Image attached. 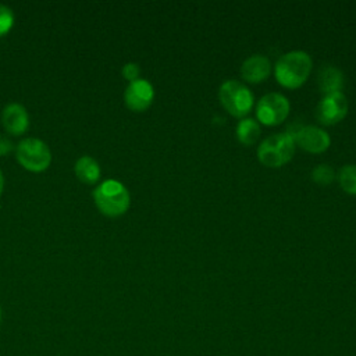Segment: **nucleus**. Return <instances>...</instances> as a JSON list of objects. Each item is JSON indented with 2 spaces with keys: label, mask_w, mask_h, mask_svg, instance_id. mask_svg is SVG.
<instances>
[{
  "label": "nucleus",
  "mask_w": 356,
  "mask_h": 356,
  "mask_svg": "<svg viewBox=\"0 0 356 356\" xmlns=\"http://www.w3.org/2000/svg\"><path fill=\"white\" fill-rule=\"evenodd\" d=\"M312 58L303 50H291L282 54L274 67V75L280 85L288 89L302 86L310 75Z\"/></svg>",
  "instance_id": "1"
},
{
  "label": "nucleus",
  "mask_w": 356,
  "mask_h": 356,
  "mask_svg": "<svg viewBox=\"0 0 356 356\" xmlns=\"http://www.w3.org/2000/svg\"><path fill=\"white\" fill-rule=\"evenodd\" d=\"M93 200L102 214L107 217L122 216L131 203L128 189L115 179L100 182L93 191Z\"/></svg>",
  "instance_id": "2"
},
{
  "label": "nucleus",
  "mask_w": 356,
  "mask_h": 356,
  "mask_svg": "<svg viewBox=\"0 0 356 356\" xmlns=\"http://www.w3.org/2000/svg\"><path fill=\"white\" fill-rule=\"evenodd\" d=\"M295 153V140L289 132H280L261 140L257 147V159L266 167H281Z\"/></svg>",
  "instance_id": "3"
},
{
  "label": "nucleus",
  "mask_w": 356,
  "mask_h": 356,
  "mask_svg": "<svg viewBox=\"0 0 356 356\" xmlns=\"http://www.w3.org/2000/svg\"><path fill=\"white\" fill-rule=\"evenodd\" d=\"M218 99L222 107L234 117H245L253 106V93L239 81L228 79L218 89Z\"/></svg>",
  "instance_id": "4"
},
{
  "label": "nucleus",
  "mask_w": 356,
  "mask_h": 356,
  "mask_svg": "<svg viewBox=\"0 0 356 356\" xmlns=\"http://www.w3.org/2000/svg\"><path fill=\"white\" fill-rule=\"evenodd\" d=\"M18 163L28 171H44L51 163V152L49 146L38 138H25L18 142L15 149Z\"/></svg>",
  "instance_id": "5"
},
{
  "label": "nucleus",
  "mask_w": 356,
  "mask_h": 356,
  "mask_svg": "<svg viewBox=\"0 0 356 356\" xmlns=\"http://www.w3.org/2000/svg\"><path fill=\"white\" fill-rule=\"evenodd\" d=\"M289 102L288 99L277 92L267 93L261 96L256 107L257 120L264 125H278L289 114Z\"/></svg>",
  "instance_id": "6"
},
{
  "label": "nucleus",
  "mask_w": 356,
  "mask_h": 356,
  "mask_svg": "<svg viewBox=\"0 0 356 356\" xmlns=\"http://www.w3.org/2000/svg\"><path fill=\"white\" fill-rule=\"evenodd\" d=\"M348 100L342 92L325 95L316 107V118L324 125L339 122L348 113Z\"/></svg>",
  "instance_id": "7"
},
{
  "label": "nucleus",
  "mask_w": 356,
  "mask_h": 356,
  "mask_svg": "<svg viewBox=\"0 0 356 356\" xmlns=\"http://www.w3.org/2000/svg\"><path fill=\"white\" fill-rule=\"evenodd\" d=\"M154 97L153 85L142 78H138L128 83L124 92V102L127 107L132 111L146 110Z\"/></svg>",
  "instance_id": "8"
},
{
  "label": "nucleus",
  "mask_w": 356,
  "mask_h": 356,
  "mask_svg": "<svg viewBox=\"0 0 356 356\" xmlns=\"http://www.w3.org/2000/svg\"><path fill=\"white\" fill-rule=\"evenodd\" d=\"M291 135L293 136L295 143H298L303 150L309 153H321L327 150L331 143L330 135L324 129L314 125L300 127Z\"/></svg>",
  "instance_id": "9"
},
{
  "label": "nucleus",
  "mask_w": 356,
  "mask_h": 356,
  "mask_svg": "<svg viewBox=\"0 0 356 356\" xmlns=\"http://www.w3.org/2000/svg\"><path fill=\"white\" fill-rule=\"evenodd\" d=\"M1 124L8 134H24L29 125V115L26 108L19 103H8L1 111Z\"/></svg>",
  "instance_id": "10"
},
{
  "label": "nucleus",
  "mask_w": 356,
  "mask_h": 356,
  "mask_svg": "<svg viewBox=\"0 0 356 356\" xmlns=\"http://www.w3.org/2000/svg\"><path fill=\"white\" fill-rule=\"evenodd\" d=\"M271 74V63L266 56L253 54L248 57L241 65V75L246 82L259 83Z\"/></svg>",
  "instance_id": "11"
},
{
  "label": "nucleus",
  "mask_w": 356,
  "mask_h": 356,
  "mask_svg": "<svg viewBox=\"0 0 356 356\" xmlns=\"http://www.w3.org/2000/svg\"><path fill=\"white\" fill-rule=\"evenodd\" d=\"M345 83L343 72L334 65H324L317 74V85L321 93L331 95L341 92Z\"/></svg>",
  "instance_id": "12"
},
{
  "label": "nucleus",
  "mask_w": 356,
  "mask_h": 356,
  "mask_svg": "<svg viewBox=\"0 0 356 356\" xmlns=\"http://www.w3.org/2000/svg\"><path fill=\"white\" fill-rule=\"evenodd\" d=\"M75 175L78 177L79 181L85 184H95L100 178V165L99 163L90 157V156H81L74 165Z\"/></svg>",
  "instance_id": "13"
},
{
  "label": "nucleus",
  "mask_w": 356,
  "mask_h": 356,
  "mask_svg": "<svg viewBox=\"0 0 356 356\" xmlns=\"http://www.w3.org/2000/svg\"><path fill=\"white\" fill-rule=\"evenodd\" d=\"M236 138L241 143L253 145L260 136V125L253 118H243L236 125Z\"/></svg>",
  "instance_id": "14"
},
{
  "label": "nucleus",
  "mask_w": 356,
  "mask_h": 356,
  "mask_svg": "<svg viewBox=\"0 0 356 356\" xmlns=\"http://www.w3.org/2000/svg\"><path fill=\"white\" fill-rule=\"evenodd\" d=\"M341 188L350 195H356V164H346L338 172Z\"/></svg>",
  "instance_id": "15"
},
{
  "label": "nucleus",
  "mask_w": 356,
  "mask_h": 356,
  "mask_svg": "<svg viewBox=\"0 0 356 356\" xmlns=\"http://www.w3.org/2000/svg\"><path fill=\"white\" fill-rule=\"evenodd\" d=\"M312 178L314 182L320 184V185H328L334 181L335 174L331 165L328 164H318L313 168L312 171Z\"/></svg>",
  "instance_id": "16"
},
{
  "label": "nucleus",
  "mask_w": 356,
  "mask_h": 356,
  "mask_svg": "<svg viewBox=\"0 0 356 356\" xmlns=\"http://www.w3.org/2000/svg\"><path fill=\"white\" fill-rule=\"evenodd\" d=\"M13 25H14L13 10L6 4H0V38L4 36L6 33H8V31L13 28Z\"/></svg>",
  "instance_id": "17"
},
{
  "label": "nucleus",
  "mask_w": 356,
  "mask_h": 356,
  "mask_svg": "<svg viewBox=\"0 0 356 356\" xmlns=\"http://www.w3.org/2000/svg\"><path fill=\"white\" fill-rule=\"evenodd\" d=\"M121 72H122V75H124L125 79H128L129 82H132V81L138 79V76H139V74H140V68H139V65H138L136 63H127V64L122 67Z\"/></svg>",
  "instance_id": "18"
},
{
  "label": "nucleus",
  "mask_w": 356,
  "mask_h": 356,
  "mask_svg": "<svg viewBox=\"0 0 356 356\" xmlns=\"http://www.w3.org/2000/svg\"><path fill=\"white\" fill-rule=\"evenodd\" d=\"M11 149V143L6 138H0V154L8 153Z\"/></svg>",
  "instance_id": "19"
},
{
  "label": "nucleus",
  "mask_w": 356,
  "mask_h": 356,
  "mask_svg": "<svg viewBox=\"0 0 356 356\" xmlns=\"http://www.w3.org/2000/svg\"><path fill=\"white\" fill-rule=\"evenodd\" d=\"M3 188H4V177H3V172L0 170V196L3 193Z\"/></svg>",
  "instance_id": "20"
},
{
  "label": "nucleus",
  "mask_w": 356,
  "mask_h": 356,
  "mask_svg": "<svg viewBox=\"0 0 356 356\" xmlns=\"http://www.w3.org/2000/svg\"><path fill=\"white\" fill-rule=\"evenodd\" d=\"M0 321H1V309H0Z\"/></svg>",
  "instance_id": "21"
}]
</instances>
